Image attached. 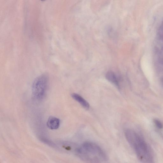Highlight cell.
Listing matches in <instances>:
<instances>
[{
	"instance_id": "8",
	"label": "cell",
	"mask_w": 163,
	"mask_h": 163,
	"mask_svg": "<svg viewBox=\"0 0 163 163\" xmlns=\"http://www.w3.org/2000/svg\"><path fill=\"white\" fill-rule=\"evenodd\" d=\"M154 122L158 128L161 129L163 127V125L161 122L157 119L153 120Z\"/></svg>"
},
{
	"instance_id": "7",
	"label": "cell",
	"mask_w": 163,
	"mask_h": 163,
	"mask_svg": "<svg viewBox=\"0 0 163 163\" xmlns=\"http://www.w3.org/2000/svg\"><path fill=\"white\" fill-rule=\"evenodd\" d=\"M106 78L111 83L114 84L117 87H119L118 80L114 72L112 71H108L106 74Z\"/></svg>"
},
{
	"instance_id": "3",
	"label": "cell",
	"mask_w": 163,
	"mask_h": 163,
	"mask_svg": "<svg viewBox=\"0 0 163 163\" xmlns=\"http://www.w3.org/2000/svg\"><path fill=\"white\" fill-rule=\"evenodd\" d=\"M48 78L46 74H43L36 78L32 85V96L35 100L40 101L46 95L48 87Z\"/></svg>"
},
{
	"instance_id": "5",
	"label": "cell",
	"mask_w": 163,
	"mask_h": 163,
	"mask_svg": "<svg viewBox=\"0 0 163 163\" xmlns=\"http://www.w3.org/2000/svg\"><path fill=\"white\" fill-rule=\"evenodd\" d=\"M60 120L57 117L51 116L49 117L47 123L48 127L51 130L57 129L60 125Z\"/></svg>"
},
{
	"instance_id": "1",
	"label": "cell",
	"mask_w": 163,
	"mask_h": 163,
	"mask_svg": "<svg viewBox=\"0 0 163 163\" xmlns=\"http://www.w3.org/2000/svg\"><path fill=\"white\" fill-rule=\"evenodd\" d=\"M126 138L132 147L140 160L143 163H154L152 152L143 139L132 130L126 129Z\"/></svg>"
},
{
	"instance_id": "2",
	"label": "cell",
	"mask_w": 163,
	"mask_h": 163,
	"mask_svg": "<svg viewBox=\"0 0 163 163\" xmlns=\"http://www.w3.org/2000/svg\"><path fill=\"white\" fill-rule=\"evenodd\" d=\"M76 153L81 159L89 163H104L107 160L102 149L92 142L84 143L79 147Z\"/></svg>"
},
{
	"instance_id": "9",
	"label": "cell",
	"mask_w": 163,
	"mask_h": 163,
	"mask_svg": "<svg viewBox=\"0 0 163 163\" xmlns=\"http://www.w3.org/2000/svg\"><path fill=\"white\" fill-rule=\"evenodd\" d=\"M162 83L163 84V78L162 80Z\"/></svg>"
},
{
	"instance_id": "4",
	"label": "cell",
	"mask_w": 163,
	"mask_h": 163,
	"mask_svg": "<svg viewBox=\"0 0 163 163\" xmlns=\"http://www.w3.org/2000/svg\"><path fill=\"white\" fill-rule=\"evenodd\" d=\"M154 50L157 56L163 54V21L157 31L154 45Z\"/></svg>"
},
{
	"instance_id": "6",
	"label": "cell",
	"mask_w": 163,
	"mask_h": 163,
	"mask_svg": "<svg viewBox=\"0 0 163 163\" xmlns=\"http://www.w3.org/2000/svg\"><path fill=\"white\" fill-rule=\"evenodd\" d=\"M71 96L74 100L79 103L84 108L87 109L89 108L90 105L89 103L80 95L74 93L72 94Z\"/></svg>"
}]
</instances>
